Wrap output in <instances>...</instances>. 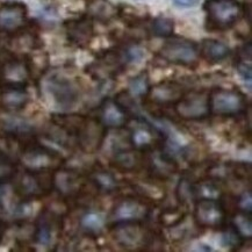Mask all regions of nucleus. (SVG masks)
Returning <instances> with one entry per match:
<instances>
[{
	"mask_svg": "<svg viewBox=\"0 0 252 252\" xmlns=\"http://www.w3.org/2000/svg\"><path fill=\"white\" fill-rule=\"evenodd\" d=\"M159 56L169 63L190 67L198 64L199 47L194 42L186 38H170L161 47Z\"/></svg>",
	"mask_w": 252,
	"mask_h": 252,
	"instance_id": "nucleus-3",
	"label": "nucleus"
},
{
	"mask_svg": "<svg viewBox=\"0 0 252 252\" xmlns=\"http://www.w3.org/2000/svg\"><path fill=\"white\" fill-rule=\"evenodd\" d=\"M69 37L78 44H86L91 41L93 35V25L90 19L84 18L70 21L67 24Z\"/></svg>",
	"mask_w": 252,
	"mask_h": 252,
	"instance_id": "nucleus-11",
	"label": "nucleus"
},
{
	"mask_svg": "<svg viewBox=\"0 0 252 252\" xmlns=\"http://www.w3.org/2000/svg\"><path fill=\"white\" fill-rule=\"evenodd\" d=\"M194 218L199 227L207 229H223L227 221V212L219 199H198L194 207Z\"/></svg>",
	"mask_w": 252,
	"mask_h": 252,
	"instance_id": "nucleus-4",
	"label": "nucleus"
},
{
	"mask_svg": "<svg viewBox=\"0 0 252 252\" xmlns=\"http://www.w3.org/2000/svg\"><path fill=\"white\" fill-rule=\"evenodd\" d=\"M149 215V209L136 199H125L114 208V218L118 224L140 223Z\"/></svg>",
	"mask_w": 252,
	"mask_h": 252,
	"instance_id": "nucleus-6",
	"label": "nucleus"
},
{
	"mask_svg": "<svg viewBox=\"0 0 252 252\" xmlns=\"http://www.w3.org/2000/svg\"><path fill=\"white\" fill-rule=\"evenodd\" d=\"M174 24L171 19L157 18L151 25V31L155 36L158 37H170L173 34Z\"/></svg>",
	"mask_w": 252,
	"mask_h": 252,
	"instance_id": "nucleus-16",
	"label": "nucleus"
},
{
	"mask_svg": "<svg viewBox=\"0 0 252 252\" xmlns=\"http://www.w3.org/2000/svg\"><path fill=\"white\" fill-rule=\"evenodd\" d=\"M174 111L180 118L186 120H202L209 116L208 94L190 93L183 95L174 103Z\"/></svg>",
	"mask_w": 252,
	"mask_h": 252,
	"instance_id": "nucleus-5",
	"label": "nucleus"
},
{
	"mask_svg": "<svg viewBox=\"0 0 252 252\" xmlns=\"http://www.w3.org/2000/svg\"><path fill=\"white\" fill-rule=\"evenodd\" d=\"M238 206H240V211L244 212H250L252 211V203H251V192L249 190L248 193H244L243 196L240 199V202H238Z\"/></svg>",
	"mask_w": 252,
	"mask_h": 252,
	"instance_id": "nucleus-21",
	"label": "nucleus"
},
{
	"mask_svg": "<svg viewBox=\"0 0 252 252\" xmlns=\"http://www.w3.org/2000/svg\"><path fill=\"white\" fill-rule=\"evenodd\" d=\"M50 91L58 103L63 106H71L76 100V91L70 82L64 79L51 80Z\"/></svg>",
	"mask_w": 252,
	"mask_h": 252,
	"instance_id": "nucleus-12",
	"label": "nucleus"
},
{
	"mask_svg": "<svg viewBox=\"0 0 252 252\" xmlns=\"http://www.w3.org/2000/svg\"><path fill=\"white\" fill-rule=\"evenodd\" d=\"M203 9L207 13V31H227L240 20L243 7L237 0H206Z\"/></svg>",
	"mask_w": 252,
	"mask_h": 252,
	"instance_id": "nucleus-1",
	"label": "nucleus"
},
{
	"mask_svg": "<svg viewBox=\"0 0 252 252\" xmlns=\"http://www.w3.org/2000/svg\"><path fill=\"white\" fill-rule=\"evenodd\" d=\"M234 227L237 229L238 232L243 236L244 238H250L252 235V220H251V213L240 211L231 221Z\"/></svg>",
	"mask_w": 252,
	"mask_h": 252,
	"instance_id": "nucleus-13",
	"label": "nucleus"
},
{
	"mask_svg": "<svg viewBox=\"0 0 252 252\" xmlns=\"http://www.w3.org/2000/svg\"><path fill=\"white\" fill-rule=\"evenodd\" d=\"M209 115L237 116L247 112V98L238 90L216 87L208 93Z\"/></svg>",
	"mask_w": 252,
	"mask_h": 252,
	"instance_id": "nucleus-2",
	"label": "nucleus"
},
{
	"mask_svg": "<svg viewBox=\"0 0 252 252\" xmlns=\"http://www.w3.org/2000/svg\"><path fill=\"white\" fill-rule=\"evenodd\" d=\"M90 8L93 15L100 20H109L115 14V9L107 0H92Z\"/></svg>",
	"mask_w": 252,
	"mask_h": 252,
	"instance_id": "nucleus-14",
	"label": "nucleus"
},
{
	"mask_svg": "<svg viewBox=\"0 0 252 252\" xmlns=\"http://www.w3.org/2000/svg\"><path fill=\"white\" fill-rule=\"evenodd\" d=\"M129 89H130L131 94L135 96L147 95L150 90L149 77L145 72H142L138 76L134 77L129 83Z\"/></svg>",
	"mask_w": 252,
	"mask_h": 252,
	"instance_id": "nucleus-15",
	"label": "nucleus"
},
{
	"mask_svg": "<svg viewBox=\"0 0 252 252\" xmlns=\"http://www.w3.org/2000/svg\"><path fill=\"white\" fill-rule=\"evenodd\" d=\"M199 54L211 63H218L225 60L230 54V50L227 44L222 43L218 40H211L207 38L201 42L199 48Z\"/></svg>",
	"mask_w": 252,
	"mask_h": 252,
	"instance_id": "nucleus-10",
	"label": "nucleus"
},
{
	"mask_svg": "<svg viewBox=\"0 0 252 252\" xmlns=\"http://www.w3.org/2000/svg\"><path fill=\"white\" fill-rule=\"evenodd\" d=\"M82 224L87 230L100 231L105 225V216L100 213H89L83 218Z\"/></svg>",
	"mask_w": 252,
	"mask_h": 252,
	"instance_id": "nucleus-17",
	"label": "nucleus"
},
{
	"mask_svg": "<svg viewBox=\"0 0 252 252\" xmlns=\"http://www.w3.org/2000/svg\"><path fill=\"white\" fill-rule=\"evenodd\" d=\"M173 2L179 7H193L198 5L199 0H173Z\"/></svg>",
	"mask_w": 252,
	"mask_h": 252,
	"instance_id": "nucleus-22",
	"label": "nucleus"
},
{
	"mask_svg": "<svg viewBox=\"0 0 252 252\" xmlns=\"http://www.w3.org/2000/svg\"><path fill=\"white\" fill-rule=\"evenodd\" d=\"M95 183L98 184L100 189L105 190V192H112L113 189H116V180L107 171H100V172L95 173L94 177Z\"/></svg>",
	"mask_w": 252,
	"mask_h": 252,
	"instance_id": "nucleus-18",
	"label": "nucleus"
},
{
	"mask_svg": "<svg viewBox=\"0 0 252 252\" xmlns=\"http://www.w3.org/2000/svg\"><path fill=\"white\" fill-rule=\"evenodd\" d=\"M237 71L240 72V75L243 77V79L245 82H249L251 83V65L250 64H247L244 62H242L240 61L237 64Z\"/></svg>",
	"mask_w": 252,
	"mask_h": 252,
	"instance_id": "nucleus-20",
	"label": "nucleus"
},
{
	"mask_svg": "<svg viewBox=\"0 0 252 252\" xmlns=\"http://www.w3.org/2000/svg\"><path fill=\"white\" fill-rule=\"evenodd\" d=\"M128 112L118 100L105 99L100 107V120L106 127L121 128L127 124Z\"/></svg>",
	"mask_w": 252,
	"mask_h": 252,
	"instance_id": "nucleus-7",
	"label": "nucleus"
},
{
	"mask_svg": "<svg viewBox=\"0 0 252 252\" xmlns=\"http://www.w3.org/2000/svg\"><path fill=\"white\" fill-rule=\"evenodd\" d=\"M148 94L150 100L159 105H171L176 103L184 95L182 86L174 82H164L149 90Z\"/></svg>",
	"mask_w": 252,
	"mask_h": 252,
	"instance_id": "nucleus-8",
	"label": "nucleus"
},
{
	"mask_svg": "<svg viewBox=\"0 0 252 252\" xmlns=\"http://www.w3.org/2000/svg\"><path fill=\"white\" fill-rule=\"evenodd\" d=\"M27 9L24 4H7L0 7V28L14 31L24 25Z\"/></svg>",
	"mask_w": 252,
	"mask_h": 252,
	"instance_id": "nucleus-9",
	"label": "nucleus"
},
{
	"mask_svg": "<svg viewBox=\"0 0 252 252\" xmlns=\"http://www.w3.org/2000/svg\"><path fill=\"white\" fill-rule=\"evenodd\" d=\"M132 143L136 144L137 147H145V145H149L151 142V134L148 130L144 129H137L132 132Z\"/></svg>",
	"mask_w": 252,
	"mask_h": 252,
	"instance_id": "nucleus-19",
	"label": "nucleus"
}]
</instances>
